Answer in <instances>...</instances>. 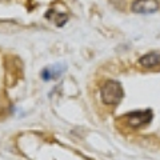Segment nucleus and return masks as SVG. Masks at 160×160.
Segmentation results:
<instances>
[{"label": "nucleus", "mask_w": 160, "mask_h": 160, "mask_svg": "<svg viewBox=\"0 0 160 160\" xmlns=\"http://www.w3.org/2000/svg\"><path fill=\"white\" fill-rule=\"evenodd\" d=\"M140 66H143L144 68H153L158 67L160 64V53L158 52H149L143 55L142 58L139 59Z\"/></svg>", "instance_id": "5"}, {"label": "nucleus", "mask_w": 160, "mask_h": 160, "mask_svg": "<svg viewBox=\"0 0 160 160\" xmlns=\"http://www.w3.org/2000/svg\"><path fill=\"white\" fill-rule=\"evenodd\" d=\"M159 2L158 0H135L131 6V11L135 13L149 15L159 11Z\"/></svg>", "instance_id": "3"}, {"label": "nucleus", "mask_w": 160, "mask_h": 160, "mask_svg": "<svg viewBox=\"0 0 160 160\" xmlns=\"http://www.w3.org/2000/svg\"><path fill=\"white\" fill-rule=\"evenodd\" d=\"M126 122L129 127L132 128H139L144 126V124L149 123L152 120V112L147 109V111H135V112H129L127 113L126 116Z\"/></svg>", "instance_id": "2"}, {"label": "nucleus", "mask_w": 160, "mask_h": 160, "mask_svg": "<svg viewBox=\"0 0 160 160\" xmlns=\"http://www.w3.org/2000/svg\"><path fill=\"white\" fill-rule=\"evenodd\" d=\"M64 71H66V66H64L63 63H58V64H53V66H49L47 68H44L42 71V78L44 80L58 79Z\"/></svg>", "instance_id": "4"}, {"label": "nucleus", "mask_w": 160, "mask_h": 160, "mask_svg": "<svg viewBox=\"0 0 160 160\" xmlns=\"http://www.w3.org/2000/svg\"><path fill=\"white\" fill-rule=\"evenodd\" d=\"M124 98V89L123 86L118 80H107L102 87V100L104 104L108 106H115L122 102Z\"/></svg>", "instance_id": "1"}]
</instances>
